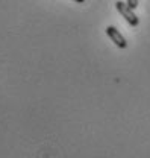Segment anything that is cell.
<instances>
[{"mask_svg":"<svg viewBox=\"0 0 150 158\" xmlns=\"http://www.w3.org/2000/svg\"><path fill=\"white\" fill-rule=\"evenodd\" d=\"M115 8H117V11L124 17V20L131 24V26H138V23H140V20L138 17L135 15V12H133V9L128 6V3H124V2H117L115 3Z\"/></svg>","mask_w":150,"mask_h":158,"instance_id":"6da1fadb","label":"cell"},{"mask_svg":"<svg viewBox=\"0 0 150 158\" xmlns=\"http://www.w3.org/2000/svg\"><path fill=\"white\" fill-rule=\"evenodd\" d=\"M106 35L112 40V43L117 47H120V49H126V47H128V43H126L124 37H123L121 32L117 31L114 26H108V27H106Z\"/></svg>","mask_w":150,"mask_h":158,"instance_id":"7a4b0ae2","label":"cell"},{"mask_svg":"<svg viewBox=\"0 0 150 158\" xmlns=\"http://www.w3.org/2000/svg\"><path fill=\"white\" fill-rule=\"evenodd\" d=\"M126 3H128V6L132 8V9H135V8L138 6V0H128Z\"/></svg>","mask_w":150,"mask_h":158,"instance_id":"3957f363","label":"cell"},{"mask_svg":"<svg viewBox=\"0 0 150 158\" xmlns=\"http://www.w3.org/2000/svg\"><path fill=\"white\" fill-rule=\"evenodd\" d=\"M73 2H76V3H82V2H85V0H73Z\"/></svg>","mask_w":150,"mask_h":158,"instance_id":"277c9868","label":"cell"}]
</instances>
